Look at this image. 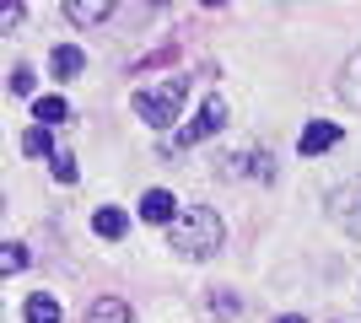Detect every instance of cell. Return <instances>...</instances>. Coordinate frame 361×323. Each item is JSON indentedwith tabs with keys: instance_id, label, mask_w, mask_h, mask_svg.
I'll use <instances>...</instances> for the list:
<instances>
[{
	"instance_id": "cell-8",
	"label": "cell",
	"mask_w": 361,
	"mask_h": 323,
	"mask_svg": "<svg viewBox=\"0 0 361 323\" xmlns=\"http://www.w3.org/2000/svg\"><path fill=\"white\" fill-rule=\"evenodd\" d=\"M22 323H60V302L49 291H32L27 302H22Z\"/></svg>"
},
{
	"instance_id": "cell-3",
	"label": "cell",
	"mask_w": 361,
	"mask_h": 323,
	"mask_svg": "<svg viewBox=\"0 0 361 323\" xmlns=\"http://www.w3.org/2000/svg\"><path fill=\"white\" fill-rule=\"evenodd\" d=\"M221 124H226V103H221V97H211V103L195 113V124H189V129H178V135L167 140V151H173V146L183 151V146H195V140H211Z\"/></svg>"
},
{
	"instance_id": "cell-16",
	"label": "cell",
	"mask_w": 361,
	"mask_h": 323,
	"mask_svg": "<svg viewBox=\"0 0 361 323\" xmlns=\"http://www.w3.org/2000/svg\"><path fill=\"white\" fill-rule=\"evenodd\" d=\"M49 162H54V178H60V184H75V156L71 151H54Z\"/></svg>"
},
{
	"instance_id": "cell-2",
	"label": "cell",
	"mask_w": 361,
	"mask_h": 323,
	"mask_svg": "<svg viewBox=\"0 0 361 323\" xmlns=\"http://www.w3.org/2000/svg\"><path fill=\"white\" fill-rule=\"evenodd\" d=\"M183 103H189V81L183 76H167V81H157V87H140L135 92V113L146 124H157V129H167V124L178 119Z\"/></svg>"
},
{
	"instance_id": "cell-17",
	"label": "cell",
	"mask_w": 361,
	"mask_h": 323,
	"mask_svg": "<svg viewBox=\"0 0 361 323\" xmlns=\"http://www.w3.org/2000/svg\"><path fill=\"white\" fill-rule=\"evenodd\" d=\"M11 92H16V97H27V92H32V70H27V65L11 76Z\"/></svg>"
},
{
	"instance_id": "cell-10",
	"label": "cell",
	"mask_w": 361,
	"mask_h": 323,
	"mask_svg": "<svg viewBox=\"0 0 361 323\" xmlns=\"http://www.w3.org/2000/svg\"><path fill=\"white\" fill-rule=\"evenodd\" d=\"M65 16H71V22H81V27H92V22L114 16V6H108V0H71V6H65Z\"/></svg>"
},
{
	"instance_id": "cell-6",
	"label": "cell",
	"mask_w": 361,
	"mask_h": 323,
	"mask_svg": "<svg viewBox=\"0 0 361 323\" xmlns=\"http://www.w3.org/2000/svg\"><path fill=\"white\" fill-rule=\"evenodd\" d=\"M140 215H146V221H157V227H173V215H178V200H173L167 189H151L146 200H140Z\"/></svg>"
},
{
	"instance_id": "cell-19",
	"label": "cell",
	"mask_w": 361,
	"mask_h": 323,
	"mask_svg": "<svg viewBox=\"0 0 361 323\" xmlns=\"http://www.w3.org/2000/svg\"><path fill=\"white\" fill-rule=\"evenodd\" d=\"M275 323H307V318H297V312H281V318H275Z\"/></svg>"
},
{
	"instance_id": "cell-1",
	"label": "cell",
	"mask_w": 361,
	"mask_h": 323,
	"mask_svg": "<svg viewBox=\"0 0 361 323\" xmlns=\"http://www.w3.org/2000/svg\"><path fill=\"white\" fill-rule=\"evenodd\" d=\"M221 215L205 210V205H195V210H183L173 227H167V243H173V253L178 259H211V253H221Z\"/></svg>"
},
{
	"instance_id": "cell-7",
	"label": "cell",
	"mask_w": 361,
	"mask_h": 323,
	"mask_svg": "<svg viewBox=\"0 0 361 323\" xmlns=\"http://www.w3.org/2000/svg\"><path fill=\"white\" fill-rule=\"evenodd\" d=\"M87 323H135V312H130L124 296H103V302L87 308Z\"/></svg>"
},
{
	"instance_id": "cell-12",
	"label": "cell",
	"mask_w": 361,
	"mask_h": 323,
	"mask_svg": "<svg viewBox=\"0 0 361 323\" xmlns=\"http://www.w3.org/2000/svg\"><path fill=\"white\" fill-rule=\"evenodd\" d=\"M32 119L44 124V129L49 124H65L71 119V103H65V97H38V103H32Z\"/></svg>"
},
{
	"instance_id": "cell-9",
	"label": "cell",
	"mask_w": 361,
	"mask_h": 323,
	"mask_svg": "<svg viewBox=\"0 0 361 323\" xmlns=\"http://www.w3.org/2000/svg\"><path fill=\"white\" fill-rule=\"evenodd\" d=\"M92 227H97V237H108V243H119L124 232H130V215L114 210V205H103V210L92 215Z\"/></svg>"
},
{
	"instance_id": "cell-4",
	"label": "cell",
	"mask_w": 361,
	"mask_h": 323,
	"mask_svg": "<svg viewBox=\"0 0 361 323\" xmlns=\"http://www.w3.org/2000/svg\"><path fill=\"white\" fill-rule=\"evenodd\" d=\"M329 215H334V227H340V232L361 237V184L334 189V194H329Z\"/></svg>"
},
{
	"instance_id": "cell-5",
	"label": "cell",
	"mask_w": 361,
	"mask_h": 323,
	"mask_svg": "<svg viewBox=\"0 0 361 323\" xmlns=\"http://www.w3.org/2000/svg\"><path fill=\"white\" fill-rule=\"evenodd\" d=\"M340 135H345L340 124H329V119H313L307 129H302L297 151H302V156H324V151H334V146H340Z\"/></svg>"
},
{
	"instance_id": "cell-15",
	"label": "cell",
	"mask_w": 361,
	"mask_h": 323,
	"mask_svg": "<svg viewBox=\"0 0 361 323\" xmlns=\"http://www.w3.org/2000/svg\"><path fill=\"white\" fill-rule=\"evenodd\" d=\"M0 270H6V275L27 270V248H22V243H6V248H0Z\"/></svg>"
},
{
	"instance_id": "cell-18",
	"label": "cell",
	"mask_w": 361,
	"mask_h": 323,
	"mask_svg": "<svg viewBox=\"0 0 361 323\" xmlns=\"http://www.w3.org/2000/svg\"><path fill=\"white\" fill-rule=\"evenodd\" d=\"M22 22V6H0V27H16Z\"/></svg>"
},
{
	"instance_id": "cell-14",
	"label": "cell",
	"mask_w": 361,
	"mask_h": 323,
	"mask_svg": "<svg viewBox=\"0 0 361 323\" xmlns=\"http://www.w3.org/2000/svg\"><path fill=\"white\" fill-rule=\"evenodd\" d=\"M22 151H27V156H54V135H49V129H44V124H32V129H27V135H22Z\"/></svg>"
},
{
	"instance_id": "cell-13",
	"label": "cell",
	"mask_w": 361,
	"mask_h": 323,
	"mask_svg": "<svg viewBox=\"0 0 361 323\" xmlns=\"http://www.w3.org/2000/svg\"><path fill=\"white\" fill-rule=\"evenodd\" d=\"M81 65H87V54H81L75 44H60V49H54V76H75Z\"/></svg>"
},
{
	"instance_id": "cell-11",
	"label": "cell",
	"mask_w": 361,
	"mask_h": 323,
	"mask_svg": "<svg viewBox=\"0 0 361 323\" xmlns=\"http://www.w3.org/2000/svg\"><path fill=\"white\" fill-rule=\"evenodd\" d=\"M340 97H345L350 108H361V49L350 54V65L340 70Z\"/></svg>"
}]
</instances>
